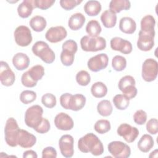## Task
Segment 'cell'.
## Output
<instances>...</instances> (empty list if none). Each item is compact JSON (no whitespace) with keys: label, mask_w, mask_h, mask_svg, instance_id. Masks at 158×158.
Returning a JSON list of instances; mask_svg holds the SVG:
<instances>
[{"label":"cell","mask_w":158,"mask_h":158,"mask_svg":"<svg viewBox=\"0 0 158 158\" xmlns=\"http://www.w3.org/2000/svg\"><path fill=\"white\" fill-rule=\"evenodd\" d=\"M78 149L83 152H91L92 155L98 156L103 154L104 146L98 137L93 133H89L80 138L78 141Z\"/></svg>","instance_id":"6da1fadb"},{"label":"cell","mask_w":158,"mask_h":158,"mask_svg":"<svg viewBox=\"0 0 158 158\" xmlns=\"http://www.w3.org/2000/svg\"><path fill=\"white\" fill-rule=\"evenodd\" d=\"M33 53L40 57L46 64H51L55 60V54L44 41H38L36 42L31 48Z\"/></svg>","instance_id":"7a4b0ae2"},{"label":"cell","mask_w":158,"mask_h":158,"mask_svg":"<svg viewBox=\"0 0 158 158\" xmlns=\"http://www.w3.org/2000/svg\"><path fill=\"white\" fill-rule=\"evenodd\" d=\"M81 49L86 52H96L102 51L106 47V40L101 37H89L84 36L80 40Z\"/></svg>","instance_id":"3957f363"},{"label":"cell","mask_w":158,"mask_h":158,"mask_svg":"<svg viewBox=\"0 0 158 158\" xmlns=\"http://www.w3.org/2000/svg\"><path fill=\"white\" fill-rule=\"evenodd\" d=\"M43 109L40 105H33L28 107L25 113V124L30 128H36L42 122Z\"/></svg>","instance_id":"277c9868"},{"label":"cell","mask_w":158,"mask_h":158,"mask_svg":"<svg viewBox=\"0 0 158 158\" xmlns=\"http://www.w3.org/2000/svg\"><path fill=\"white\" fill-rule=\"evenodd\" d=\"M19 130L17 122L14 118L10 117L7 120L4 128V134L5 141L7 145L11 147H16L18 145L17 138Z\"/></svg>","instance_id":"5b68a950"},{"label":"cell","mask_w":158,"mask_h":158,"mask_svg":"<svg viewBox=\"0 0 158 158\" xmlns=\"http://www.w3.org/2000/svg\"><path fill=\"white\" fill-rule=\"evenodd\" d=\"M135 84V80L132 76L125 75L119 80L118 87L123 95L131 99L134 98L138 93Z\"/></svg>","instance_id":"8992f818"},{"label":"cell","mask_w":158,"mask_h":158,"mask_svg":"<svg viewBox=\"0 0 158 158\" xmlns=\"http://www.w3.org/2000/svg\"><path fill=\"white\" fill-rule=\"evenodd\" d=\"M157 73V62L152 58L146 59L142 65L141 76L143 79L147 82L152 81L156 79Z\"/></svg>","instance_id":"52a82bcc"},{"label":"cell","mask_w":158,"mask_h":158,"mask_svg":"<svg viewBox=\"0 0 158 158\" xmlns=\"http://www.w3.org/2000/svg\"><path fill=\"white\" fill-rule=\"evenodd\" d=\"M108 151L115 158H127L131 154L130 148L120 141H114L109 143Z\"/></svg>","instance_id":"ba28073f"},{"label":"cell","mask_w":158,"mask_h":158,"mask_svg":"<svg viewBox=\"0 0 158 158\" xmlns=\"http://www.w3.org/2000/svg\"><path fill=\"white\" fill-rule=\"evenodd\" d=\"M14 40L17 45L22 47L28 46L32 41V35L29 28L25 25L17 27L14 33Z\"/></svg>","instance_id":"9c48e42d"},{"label":"cell","mask_w":158,"mask_h":158,"mask_svg":"<svg viewBox=\"0 0 158 158\" xmlns=\"http://www.w3.org/2000/svg\"><path fill=\"white\" fill-rule=\"evenodd\" d=\"M109 58L106 54L101 53L91 57L87 63L88 69L94 72H97L106 69L108 65Z\"/></svg>","instance_id":"30bf717a"},{"label":"cell","mask_w":158,"mask_h":158,"mask_svg":"<svg viewBox=\"0 0 158 158\" xmlns=\"http://www.w3.org/2000/svg\"><path fill=\"white\" fill-rule=\"evenodd\" d=\"M117 134L123 137L128 143H133L139 135V130L136 127L128 123H122L117 128Z\"/></svg>","instance_id":"8fae6325"},{"label":"cell","mask_w":158,"mask_h":158,"mask_svg":"<svg viewBox=\"0 0 158 158\" xmlns=\"http://www.w3.org/2000/svg\"><path fill=\"white\" fill-rule=\"evenodd\" d=\"M74 139L70 135H62L59 141V146L62 155L67 158L72 157L74 153Z\"/></svg>","instance_id":"7c38bea8"},{"label":"cell","mask_w":158,"mask_h":158,"mask_svg":"<svg viewBox=\"0 0 158 158\" xmlns=\"http://www.w3.org/2000/svg\"><path fill=\"white\" fill-rule=\"evenodd\" d=\"M0 80L1 84L5 86H12L15 80V73L6 62L2 60L0 62Z\"/></svg>","instance_id":"4fadbf2b"},{"label":"cell","mask_w":158,"mask_h":158,"mask_svg":"<svg viewBox=\"0 0 158 158\" xmlns=\"http://www.w3.org/2000/svg\"><path fill=\"white\" fill-rule=\"evenodd\" d=\"M67 35V30L64 27L56 26L51 27L47 30L45 38L50 43H56L65 39Z\"/></svg>","instance_id":"5bb4252c"},{"label":"cell","mask_w":158,"mask_h":158,"mask_svg":"<svg viewBox=\"0 0 158 158\" xmlns=\"http://www.w3.org/2000/svg\"><path fill=\"white\" fill-rule=\"evenodd\" d=\"M110 48L112 49L117 51H120L122 54H128L131 52L133 47L131 43L126 40L120 37L112 38L110 42Z\"/></svg>","instance_id":"9a60e30c"},{"label":"cell","mask_w":158,"mask_h":158,"mask_svg":"<svg viewBox=\"0 0 158 158\" xmlns=\"http://www.w3.org/2000/svg\"><path fill=\"white\" fill-rule=\"evenodd\" d=\"M54 122L56 128L63 131L72 130L74 125L72 117L65 112H60L57 114Z\"/></svg>","instance_id":"2e32d148"},{"label":"cell","mask_w":158,"mask_h":158,"mask_svg":"<svg viewBox=\"0 0 158 158\" xmlns=\"http://www.w3.org/2000/svg\"><path fill=\"white\" fill-rule=\"evenodd\" d=\"M155 35L144 33L139 31L137 41V47L142 51H148L152 49L154 46Z\"/></svg>","instance_id":"e0dca14e"},{"label":"cell","mask_w":158,"mask_h":158,"mask_svg":"<svg viewBox=\"0 0 158 158\" xmlns=\"http://www.w3.org/2000/svg\"><path fill=\"white\" fill-rule=\"evenodd\" d=\"M36 142V138L27 130L20 129L17 138V144L23 148H30L33 146Z\"/></svg>","instance_id":"ac0fdd59"},{"label":"cell","mask_w":158,"mask_h":158,"mask_svg":"<svg viewBox=\"0 0 158 158\" xmlns=\"http://www.w3.org/2000/svg\"><path fill=\"white\" fill-rule=\"evenodd\" d=\"M30 62L28 56L23 52L15 54L12 58L13 65L17 70H23L27 69L29 66Z\"/></svg>","instance_id":"d6986e66"},{"label":"cell","mask_w":158,"mask_h":158,"mask_svg":"<svg viewBox=\"0 0 158 158\" xmlns=\"http://www.w3.org/2000/svg\"><path fill=\"white\" fill-rule=\"evenodd\" d=\"M119 29L126 34H133L136 29V23L131 17H122L119 22Z\"/></svg>","instance_id":"ffe728a7"},{"label":"cell","mask_w":158,"mask_h":158,"mask_svg":"<svg viewBox=\"0 0 158 158\" xmlns=\"http://www.w3.org/2000/svg\"><path fill=\"white\" fill-rule=\"evenodd\" d=\"M34 8L33 0H24L19 5L17 12L21 18H28L31 14Z\"/></svg>","instance_id":"44dd1931"},{"label":"cell","mask_w":158,"mask_h":158,"mask_svg":"<svg viewBox=\"0 0 158 158\" xmlns=\"http://www.w3.org/2000/svg\"><path fill=\"white\" fill-rule=\"evenodd\" d=\"M141 31L144 33L155 35L156 20L151 15H146L141 20Z\"/></svg>","instance_id":"7402d4cb"},{"label":"cell","mask_w":158,"mask_h":158,"mask_svg":"<svg viewBox=\"0 0 158 158\" xmlns=\"http://www.w3.org/2000/svg\"><path fill=\"white\" fill-rule=\"evenodd\" d=\"M85 22V17L81 13H75L71 15L68 21L69 27L74 31L80 29Z\"/></svg>","instance_id":"603a6c76"},{"label":"cell","mask_w":158,"mask_h":158,"mask_svg":"<svg viewBox=\"0 0 158 158\" xmlns=\"http://www.w3.org/2000/svg\"><path fill=\"white\" fill-rule=\"evenodd\" d=\"M101 20L106 28H113L117 22V15L110 10H106L102 13Z\"/></svg>","instance_id":"cb8c5ba5"},{"label":"cell","mask_w":158,"mask_h":158,"mask_svg":"<svg viewBox=\"0 0 158 158\" xmlns=\"http://www.w3.org/2000/svg\"><path fill=\"white\" fill-rule=\"evenodd\" d=\"M154 141L152 137L148 135H143L138 143V148L143 152H148L154 146Z\"/></svg>","instance_id":"d4e9b609"},{"label":"cell","mask_w":158,"mask_h":158,"mask_svg":"<svg viewBox=\"0 0 158 158\" xmlns=\"http://www.w3.org/2000/svg\"><path fill=\"white\" fill-rule=\"evenodd\" d=\"M86 104V98L81 94L72 95L70 101L69 109L73 111L81 110Z\"/></svg>","instance_id":"484cf974"},{"label":"cell","mask_w":158,"mask_h":158,"mask_svg":"<svg viewBox=\"0 0 158 158\" xmlns=\"http://www.w3.org/2000/svg\"><path fill=\"white\" fill-rule=\"evenodd\" d=\"M101 3L96 0H90L87 1L84 5V10L85 13L89 16H96L101 10Z\"/></svg>","instance_id":"4316f807"},{"label":"cell","mask_w":158,"mask_h":158,"mask_svg":"<svg viewBox=\"0 0 158 158\" xmlns=\"http://www.w3.org/2000/svg\"><path fill=\"white\" fill-rule=\"evenodd\" d=\"M130 7L131 3L128 0H112L109 3V10L115 14L128 10Z\"/></svg>","instance_id":"83f0119b"},{"label":"cell","mask_w":158,"mask_h":158,"mask_svg":"<svg viewBox=\"0 0 158 158\" xmlns=\"http://www.w3.org/2000/svg\"><path fill=\"white\" fill-rule=\"evenodd\" d=\"M30 26L36 32H41L44 30L47 22L46 19L40 15H36L32 17L30 20Z\"/></svg>","instance_id":"f1b7e54d"},{"label":"cell","mask_w":158,"mask_h":158,"mask_svg":"<svg viewBox=\"0 0 158 158\" xmlns=\"http://www.w3.org/2000/svg\"><path fill=\"white\" fill-rule=\"evenodd\" d=\"M91 92L94 97L96 98H101L106 95L107 93V88L104 83L98 81L91 86Z\"/></svg>","instance_id":"f546056e"},{"label":"cell","mask_w":158,"mask_h":158,"mask_svg":"<svg viewBox=\"0 0 158 158\" xmlns=\"http://www.w3.org/2000/svg\"><path fill=\"white\" fill-rule=\"evenodd\" d=\"M102 30L99 23L96 20L89 21L86 26V31L89 37H98Z\"/></svg>","instance_id":"4dcf8cb0"},{"label":"cell","mask_w":158,"mask_h":158,"mask_svg":"<svg viewBox=\"0 0 158 158\" xmlns=\"http://www.w3.org/2000/svg\"><path fill=\"white\" fill-rule=\"evenodd\" d=\"M97 110L98 112L103 117L109 116L113 110L111 102L107 99L102 100L98 104Z\"/></svg>","instance_id":"1f68e13d"},{"label":"cell","mask_w":158,"mask_h":158,"mask_svg":"<svg viewBox=\"0 0 158 158\" xmlns=\"http://www.w3.org/2000/svg\"><path fill=\"white\" fill-rule=\"evenodd\" d=\"M112 101L115 107L118 110L126 109L130 104V99L125 95L121 94L115 95Z\"/></svg>","instance_id":"d6a6232c"},{"label":"cell","mask_w":158,"mask_h":158,"mask_svg":"<svg viewBox=\"0 0 158 158\" xmlns=\"http://www.w3.org/2000/svg\"><path fill=\"white\" fill-rule=\"evenodd\" d=\"M30 78L36 82L40 80L44 75V69L41 65H36L28 70Z\"/></svg>","instance_id":"836d02e7"},{"label":"cell","mask_w":158,"mask_h":158,"mask_svg":"<svg viewBox=\"0 0 158 158\" xmlns=\"http://www.w3.org/2000/svg\"><path fill=\"white\" fill-rule=\"evenodd\" d=\"M112 67L115 71H123L127 67L126 59L120 55L114 56L112 60Z\"/></svg>","instance_id":"e575fe53"},{"label":"cell","mask_w":158,"mask_h":158,"mask_svg":"<svg viewBox=\"0 0 158 158\" xmlns=\"http://www.w3.org/2000/svg\"><path fill=\"white\" fill-rule=\"evenodd\" d=\"M110 122L107 120L101 119L98 120L94 126L95 131L99 134H104L110 130Z\"/></svg>","instance_id":"d590c367"},{"label":"cell","mask_w":158,"mask_h":158,"mask_svg":"<svg viewBox=\"0 0 158 158\" xmlns=\"http://www.w3.org/2000/svg\"><path fill=\"white\" fill-rule=\"evenodd\" d=\"M75 54V53L70 51L62 49L60 53V60L62 64L67 67L72 65L74 61Z\"/></svg>","instance_id":"8d00e7d4"},{"label":"cell","mask_w":158,"mask_h":158,"mask_svg":"<svg viewBox=\"0 0 158 158\" xmlns=\"http://www.w3.org/2000/svg\"><path fill=\"white\" fill-rule=\"evenodd\" d=\"M36 94L35 91L31 90H24L20 94V101L25 104L31 103L35 101Z\"/></svg>","instance_id":"74e56055"},{"label":"cell","mask_w":158,"mask_h":158,"mask_svg":"<svg viewBox=\"0 0 158 158\" xmlns=\"http://www.w3.org/2000/svg\"><path fill=\"white\" fill-rule=\"evenodd\" d=\"M76 81L79 85L85 86L90 83L91 77L87 71L81 70L76 75Z\"/></svg>","instance_id":"f35d334b"},{"label":"cell","mask_w":158,"mask_h":158,"mask_svg":"<svg viewBox=\"0 0 158 158\" xmlns=\"http://www.w3.org/2000/svg\"><path fill=\"white\" fill-rule=\"evenodd\" d=\"M42 104L47 108H53L56 105V98L51 93H46L41 98Z\"/></svg>","instance_id":"ab89813d"},{"label":"cell","mask_w":158,"mask_h":158,"mask_svg":"<svg viewBox=\"0 0 158 158\" xmlns=\"http://www.w3.org/2000/svg\"><path fill=\"white\" fill-rule=\"evenodd\" d=\"M133 120L138 125H142L144 124L147 120L146 112L141 109L136 110L133 115Z\"/></svg>","instance_id":"60d3db41"},{"label":"cell","mask_w":158,"mask_h":158,"mask_svg":"<svg viewBox=\"0 0 158 158\" xmlns=\"http://www.w3.org/2000/svg\"><path fill=\"white\" fill-rule=\"evenodd\" d=\"M55 0H33L35 8L41 10H46L51 7L54 3Z\"/></svg>","instance_id":"b9f144b4"},{"label":"cell","mask_w":158,"mask_h":158,"mask_svg":"<svg viewBox=\"0 0 158 158\" xmlns=\"http://www.w3.org/2000/svg\"><path fill=\"white\" fill-rule=\"evenodd\" d=\"M82 2L79 0H60L59 1L60 6L66 10H70Z\"/></svg>","instance_id":"7bdbcfd3"},{"label":"cell","mask_w":158,"mask_h":158,"mask_svg":"<svg viewBox=\"0 0 158 158\" xmlns=\"http://www.w3.org/2000/svg\"><path fill=\"white\" fill-rule=\"evenodd\" d=\"M146 130L151 135H156L158 132V120L157 118H151L146 123Z\"/></svg>","instance_id":"ee69618b"},{"label":"cell","mask_w":158,"mask_h":158,"mask_svg":"<svg viewBox=\"0 0 158 158\" xmlns=\"http://www.w3.org/2000/svg\"><path fill=\"white\" fill-rule=\"evenodd\" d=\"M21 82L24 86L28 88H33L37 84V82L35 81L30 78L28 71L24 72L22 74L21 77Z\"/></svg>","instance_id":"f6af8a7d"},{"label":"cell","mask_w":158,"mask_h":158,"mask_svg":"<svg viewBox=\"0 0 158 158\" xmlns=\"http://www.w3.org/2000/svg\"><path fill=\"white\" fill-rule=\"evenodd\" d=\"M50 127L51 125L49 120L45 118H43L41 123L34 130L39 133L44 134L49 131V130H50Z\"/></svg>","instance_id":"bcb514c9"},{"label":"cell","mask_w":158,"mask_h":158,"mask_svg":"<svg viewBox=\"0 0 158 158\" xmlns=\"http://www.w3.org/2000/svg\"><path fill=\"white\" fill-rule=\"evenodd\" d=\"M62 48V49H67L72 52H73L74 53H76L78 49V46L77 43L74 40H69L65 41L63 43Z\"/></svg>","instance_id":"7dc6e473"},{"label":"cell","mask_w":158,"mask_h":158,"mask_svg":"<svg viewBox=\"0 0 158 158\" xmlns=\"http://www.w3.org/2000/svg\"><path fill=\"white\" fill-rule=\"evenodd\" d=\"M72 94L69 93H66L64 94H62L60 97V104L61 106L65 109H69V105H70V101Z\"/></svg>","instance_id":"c3c4849f"},{"label":"cell","mask_w":158,"mask_h":158,"mask_svg":"<svg viewBox=\"0 0 158 158\" xmlns=\"http://www.w3.org/2000/svg\"><path fill=\"white\" fill-rule=\"evenodd\" d=\"M57 157L56 150L51 146H48L43 149L42 151V157L43 158H56Z\"/></svg>","instance_id":"681fc988"},{"label":"cell","mask_w":158,"mask_h":158,"mask_svg":"<svg viewBox=\"0 0 158 158\" xmlns=\"http://www.w3.org/2000/svg\"><path fill=\"white\" fill-rule=\"evenodd\" d=\"M23 158H37L38 156L35 151L33 150H28L23 152Z\"/></svg>","instance_id":"f907efd6"}]
</instances>
